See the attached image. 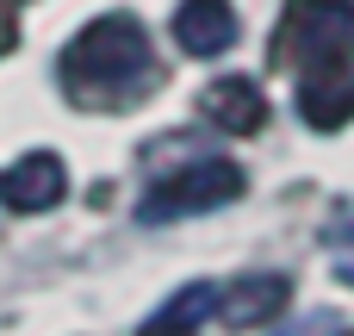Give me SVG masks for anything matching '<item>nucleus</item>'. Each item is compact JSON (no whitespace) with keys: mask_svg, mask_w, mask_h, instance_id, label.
<instances>
[{"mask_svg":"<svg viewBox=\"0 0 354 336\" xmlns=\"http://www.w3.org/2000/svg\"><path fill=\"white\" fill-rule=\"evenodd\" d=\"M218 299H224V287L218 281H187L149 324H143V336H187V330H199L212 312H218Z\"/></svg>","mask_w":354,"mask_h":336,"instance_id":"nucleus-9","label":"nucleus"},{"mask_svg":"<svg viewBox=\"0 0 354 336\" xmlns=\"http://www.w3.org/2000/svg\"><path fill=\"white\" fill-rule=\"evenodd\" d=\"M286 299H292L286 274H249V281L224 287L218 312H224V324H274L286 312Z\"/></svg>","mask_w":354,"mask_h":336,"instance_id":"nucleus-8","label":"nucleus"},{"mask_svg":"<svg viewBox=\"0 0 354 336\" xmlns=\"http://www.w3.org/2000/svg\"><path fill=\"white\" fill-rule=\"evenodd\" d=\"M62 156H50V150H31V156H19L6 175H0V206L6 212H50L56 200H62Z\"/></svg>","mask_w":354,"mask_h":336,"instance_id":"nucleus-5","label":"nucleus"},{"mask_svg":"<svg viewBox=\"0 0 354 336\" xmlns=\"http://www.w3.org/2000/svg\"><path fill=\"white\" fill-rule=\"evenodd\" d=\"M199 112H205V125H218V131H230V137H249V131L268 125V100H261V87H255L249 75H218V81L199 94Z\"/></svg>","mask_w":354,"mask_h":336,"instance_id":"nucleus-6","label":"nucleus"},{"mask_svg":"<svg viewBox=\"0 0 354 336\" xmlns=\"http://www.w3.org/2000/svg\"><path fill=\"white\" fill-rule=\"evenodd\" d=\"M56 81L75 106H131L156 87V44L131 12H106L62 44Z\"/></svg>","mask_w":354,"mask_h":336,"instance_id":"nucleus-1","label":"nucleus"},{"mask_svg":"<svg viewBox=\"0 0 354 336\" xmlns=\"http://www.w3.org/2000/svg\"><path fill=\"white\" fill-rule=\"evenodd\" d=\"M243 193V168L212 156V162H187L174 175H162L143 200H137V218L143 224H168V218H193V212H218Z\"/></svg>","mask_w":354,"mask_h":336,"instance_id":"nucleus-2","label":"nucleus"},{"mask_svg":"<svg viewBox=\"0 0 354 336\" xmlns=\"http://www.w3.org/2000/svg\"><path fill=\"white\" fill-rule=\"evenodd\" d=\"M12 50V25H6V12H0V56Z\"/></svg>","mask_w":354,"mask_h":336,"instance_id":"nucleus-10","label":"nucleus"},{"mask_svg":"<svg viewBox=\"0 0 354 336\" xmlns=\"http://www.w3.org/2000/svg\"><path fill=\"white\" fill-rule=\"evenodd\" d=\"M236 37H243V31H236V6H230V0H180V12H174V44H180L187 56H224Z\"/></svg>","mask_w":354,"mask_h":336,"instance_id":"nucleus-7","label":"nucleus"},{"mask_svg":"<svg viewBox=\"0 0 354 336\" xmlns=\"http://www.w3.org/2000/svg\"><path fill=\"white\" fill-rule=\"evenodd\" d=\"M299 118L311 131H342L354 118V37L299 69Z\"/></svg>","mask_w":354,"mask_h":336,"instance_id":"nucleus-3","label":"nucleus"},{"mask_svg":"<svg viewBox=\"0 0 354 336\" xmlns=\"http://www.w3.org/2000/svg\"><path fill=\"white\" fill-rule=\"evenodd\" d=\"M348 37H354V0H292L286 6V50H299V69Z\"/></svg>","mask_w":354,"mask_h":336,"instance_id":"nucleus-4","label":"nucleus"}]
</instances>
